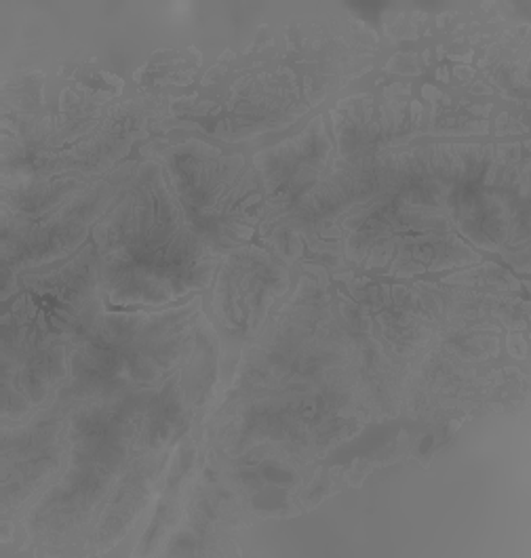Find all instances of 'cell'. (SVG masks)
Wrapping results in <instances>:
<instances>
[{
  "label": "cell",
  "instance_id": "cell-1",
  "mask_svg": "<svg viewBox=\"0 0 531 558\" xmlns=\"http://www.w3.org/2000/svg\"><path fill=\"white\" fill-rule=\"evenodd\" d=\"M97 282L114 304H162L205 287L212 248L190 228L157 162L142 165L95 228Z\"/></svg>",
  "mask_w": 531,
  "mask_h": 558
},
{
  "label": "cell",
  "instance_id": "cell-2",
  "mask_svg": "<svg viewBox=\"0 0 531 558\" xmlns=\"http://www.w3.org/2000/svg\"><path fill=\"white\" fill-rule=\"evenodd\" d=\"M169 184L190 228L212 251L234 247L251 234L262 198L243 158H224L205 144H190L165 158Z\"/></svg>",
  "mask_w": 531,
  "mask_h": 558
},
{
  "label": "cell",
  "instance_id": "cell-3",
  "mask_svg": "<svg viewBox=\"0 0 531 558\" xmlns=\"http://www.w3.org/2000/svg\"><path fill=\"white\" fill-rule=\"evenodd\" d=\"M329 142L325 140L321 121L311 124L298 140L282 144V148L268 153L273 160L264 162L266 194L273 205L293 201L311 186L325 165Z\"/></svg>",
  "mask_w": 531,
  "mask_h": 558
},
{
  "label": "cell",
  "instance_id": "cell-4",
  "mask_svg": "<svg viewBox=\"0 0 531 558\" xmlns=\"http://www.w3.org/2000/svg\"><path fill=\"white\" fill-rule=\"evenodd\" d=\"M262 275V266H243L234 272L224 270L218 287V302H224L221 318L232 329H253L260 318L268 311L270 302L275 300L268 289L277 280H285V277L262 282L257 279Z\"/></svg>",
  "mask_w": 531,
  "mask_h": 558
}]
</instances>
